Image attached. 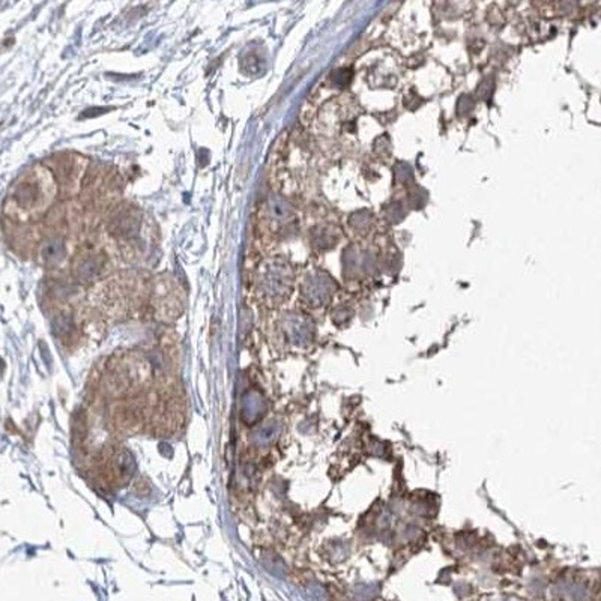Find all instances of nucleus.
Returning <instances> with one entry per match:
<instances>
[{"label":"nucleus","mask_w":601,"mask_h":601,"mask_svg":"<svg viewBox=\"0 0 601 601\" xmlns=\"http://www.w3.org/2000/svg\"><path fill=\"white\" fill-rule=\"evenodd\" d=\"M33 181L35 179L21 181L17 185L15 193H14L15 202L26 209H32L33 206H38V203L41 202L42 193H39V185Z\"/></svg>","instance_id":"nucleus-1"}]
</instances>
